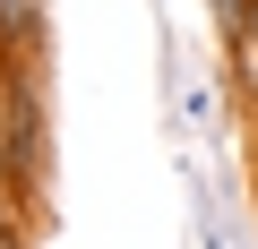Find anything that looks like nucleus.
<instances>
[{
    "instance_id": "nucleus-1",
    "label": "nucleus",
    "mask_w": 258,
    "mask_h": 249,
    "mask_svg": "<svg viewBox=\"0 0 258 249\" xmlns=\"http://www.w3.org/2000/svg\"><path fill=\"white\" fill-rule=\"evenodd\" d=\"M0 181L18 189L26 215L52 189V60L0 69Z\"/></svg>"
},
{
    "instance_id": "nucleus-2",
    "label": "nucleus",
    "mask_w": 258,
    "mask_h": 249,
    "mask_svg": "<svg viewBox=\"0 0 258 249\" xmlns=\"http://www.w3.org/2000/svg\"><path fill=\"white\" fill-rule=\"evenodd\" d=\"M155 77H164V120H172V138H189V146L207 138V146H215V138H224V95H215L207 60H198L164 18H155Z\"/></svg>"
},
{
    "instance_id": "nucleus-3",
    "label": "nucleus",
    "mask_w": 258,
    "mask_h": 249,
    "mask_svg": "<svg viewBox=\"0 0 258 249\" xmlns=\"http://www.w3.org/2000/svg\"><path fill=\"white\" fill-rule=\"evenodd\" d=\"M52 60V0H0V69Z\"/></svg>"
},
{
    "instance_id": "nucleus-4",
    "label": "nucleus",
    "mask_w": 258,
    "mask_h": 249,
    "mask_svg": "<svg viewBox=\"0 0 258 249\" xmlns=\"http://www.w3.org/2000/svg\"><path fill=\"white\" fill-rule=\"evenodd\" d=\"M207 18H215V43H224V77L249 95V0H207Z\"/></svg>"
},
{
    "instance_id": "nucleus-5",
    "label": "nucleus",
    "mask_w": 258,
    "mask_h": 249,
    "mask_svg": "<svg viewBox=\"0 0 258 249\" xmlns=\"http://www.w3.org/2000/svg\"><path fill=\"white\" fill-rule=\"evenodd\" d=\"M26 223H35V215L18 206V189H9V181H0V240H9V232H26Z\"/></svg>"
},
{
    "instance_id": "nucleus-6",
    "label": "nucleus",
    "mask_w": 258,
    "mask_h": 249,
    "mask_svg": "<svg viewBox=\"0 0 258 249\" xmlns=\"http://www.w3.org/2000/svg\"><path fill=\"white\" fill-rule=\"evenodd\" d=\"M0 249H35V223H26V232H9V240H0Z\"/></svg>"
},
{
    "instance_id": "nucleus-7",
    "label": "nucleus",
    "mask_w": 258,
    "mask_h": 249,
    "mask_svg": "<svg viewBox=\"0 0 258 249\" xmlns=\"http://www.w3.org/2000/svg\"><path fill=\"white\" fill-rule=\"evenodd\" d=\"M249 60H258V0H249Z\"/></svg>"
}]
</instances>
